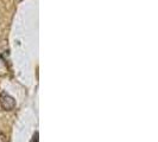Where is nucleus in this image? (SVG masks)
<instances>
[{"label":"nucleus","mask_w":158,"mask_h":142,"mask_svg":"<svg viewBox=\"0 0 158 142\" xmlns=\"http://www.w3.org/2000/svg\"><path fill=\"white\" fill-rule=\"evenodd\" d=\"M0 142H6V136L0 132Z\"/></svg>","instance_id":"nucleus-2"},{"label":"nucleus","mask_w":158,"mask_h":142,"mask_svg":"<svg viewBox=\"0 0 158 142\" xmlns=\"http://www.w3.org/2000/svg\"><path fill=\"white\" fill-rule=\"evenodd\" d=\"M0 103H1V105L5 108V109H7V110H11L13 107H15V100L11 97V96H8L6 94H2L1 95V97H0Z\"/></svg>","instance_id":"nucleus-1"}]
</instances>
